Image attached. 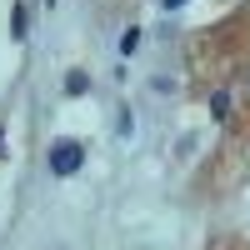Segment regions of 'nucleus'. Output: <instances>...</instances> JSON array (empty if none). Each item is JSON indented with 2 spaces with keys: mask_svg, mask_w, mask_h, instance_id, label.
Here are the masks:
<instances>
[{
  "mask_svg": "<svg viewBox=\"0 0 250 250\" xmlns=\"http://www.w3.org/2000/svg\"><path fill=\"white\" fill-rule=\"evenodd\" d=\"M80 165H85V145L80 140H55L50 145V170L55 175H75Z\"/></svg>",
  "mask_w": 250,
  "mask_h": 250,
  "instance_id": "obj_1",
  "label": "nucleus"
},
{
  "mask_svg": "<svg viewBox=\"0 0 250 250\" xmlns=\"http://www.w3.org/2000/svg\"><path fill=\"white\" fill-rule=\"evenodd\" d=\"M10 35H15V40H25V35H30V10L20 5V0H15V10H10Z\"/></svg>",
  "mask_w": 250,
  "mask_h": 250,
  "instance_id": "obj_2",
  "label": "nucleus"
},
{
  "mask_svg": "<svg viewBox=\"0 0 250 250\" xmlns=\"http://www.w3.org/2000/svg\"><path fill=\"white\" fill-rule=\"evenodd\" d=\"M65 90H70V95H85V90H90V75H80V70H75V75L65 80Z\"/></svg>",
  "mask_w": 250,
  "mask_h": 250,
  "instance_id": "obj_3",
  "label": "nucleus"
},
{
  "mask_svg": "<svg viewBox=\"0 0 250 250\" xmlns=\"http://www.w3.org/2000/svg\"><path fill=\"white\" fill-rule=\"evenodd\" d=\"M135 45H140V30H125V35H120V55H130Z\"/></svg>",
  "mask_w": 250,
  "mask_h": 250,
  "instance_id": "obj_4",
  "label": "nucleus"
},
{
  "mask_svg": "<svg viewBox=\"0 0 250 250\" xmlns=\"http://www.w3.org/2000/svg\"><path fill=\"white\" fill-rule=\"evenodd\" d=\"M160 5H165V10H180V5H185V0H160Z\"/></svg>",
  "mask_w": 250,
  "mask_h": 250,
  "instance_id": "obj_5",
  "label": "nucleus"
}]
</instances>
